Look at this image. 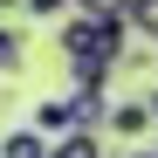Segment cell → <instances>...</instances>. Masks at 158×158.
I'll list each match as a JSON object with an SVG mask.
<instances>
[{
  "label": "cell",
  "instance_id": "obj_7",
  "mask_svg": "<svg viewBox=\"0 0 158 158\" xmlns=\"http://www.w3.org/2000/svg\"><path fill=\"white\" fill-rule=\"evenodd\" d=\"M7 7H35V0H0V14H7Z\"/></svg>",
  "mask_w": 158,
  "mask_h": 158
},
{
  "label": "cell",
  "instance_id": "obj_1",
  "mask_svg": "<svg viewBox=\"0 0 158 158\" xmlns=\"http://www.w3.org/2000/svg\"><path fill=\"white\" fill-rule=\"evenodd\" d=\"M124 28L131 21H103V14H69L62 21V62L76 76V89H96L110 83V69L124 62Z\"/></svg>",
  "mask_w": 158,
  "mask_h": 158
},
{
  "label": "cell",
  "instance_id": "obj_4",
  "mask_svg": "<svg viewBox=\"0 0 158 158\" xmlns=\"http://www.w3.org/2000/svg\"><path fill=\"white\" fill-rule=\"evenodd\" d=\"M21 62H28V41H21V28H7V21H0V76H14Z\"/></svg>",
  "mask_w": 158,
  "mask_h": 158
},
{
  "label": "cell",
  "instance_id": "obj_8",
  "mask_svg": "<svg viewBox=\"0 0 158 158\" xmlns=\"http://www.w3.org/2000/svg\"><path fill=\"white\" fill-rule=\"evenodd\" d=\"M124 158H158V151H138V144H131V151H124Z\"/></svg>",
  "mask_w": 158,
  "mask_h": 158
},
{
  "label": "cell",
  "instance_id": "obj_9",
  "mask_svg": "<svg viewBox=\"0 0 158 158\" xmlns=\"http://www.w3.org/2000/svg\"><path fill=\"white\" fill-rule=\"evenodd\" d=\"M144 103H151V117H158V89H151V96H144Z\"/></svg>",
  "mask_w": 158,
  "mask_h": 158
},
{
  "label": "cell",
  "instance_id": "obj_5",
  "mask_svg": "<svg viewBox=\"0 0 158 158\" xmlns=\"http://www.w3.org/2000/svg\"><path fill=\"white\" fill-rule=\"evenodd\" d=\"M55 158H103V138H96V131H76V138L55 144Z\"/></svg>",
  "mask_w": 158,
  "mask_h": 158
},
{
  "label": "cell",
  "instance_id": "obj_3",
  "mask_svg": "<svg viewBox=\"0 0 158 158\" xmlns=\"http://www.w3.org/2000/svg\"><path fill=\"white\" fill-rule=\"evenodd\" d=\"M0 158H55V144H48L41 131L28 124V131H7V144H0Z\"/></svg>",
  "mask_w": 158,
  "mask_h": 158
},
{
  "label": "cell",
  "instance_id": "obj_6",
  "mask_svg": "<svg viewBox=\"0 0 158 158\" xmlns=\"http://www.w3.org/2000/svg\"><path fill=\"white\" fill-rule=\"evenodd\" d=\"M131 28L144 41H158V0H131Z\"/></svg>",
  "mask_w": 158,
  "mask_h": 158
},
{
  "label": "cell",
  "instance_id": "obj_10",
  "mask_svg": "<svg viewBox=\"0 0 158 158\" xmlns=\"http://www.w3.org/2000/svg\"><path fill=\"white\" fill-rule=\"evenodd\" d=\"M151 151H158V144H151Z\"/></svg>",
  "mask_w": 158,
  "mask_h": 158
},
{
  "label": "cell",
  "instance_id": "obj_2",
  "mask_svg": "<svg viewBox=\"0 0 158 158\" xmlns=\"http://www.w3.org/2000/svg\"><path fill=\"white\" fill-rule=\"evenodd\" d=\"M151 124H158V117H151V103H138V96H131V103H110V131L124 138V151L138 144V138H144Z\"/></svg>",
  "mask_w": 158,
  "mask_h": 158
}]
</instances>
